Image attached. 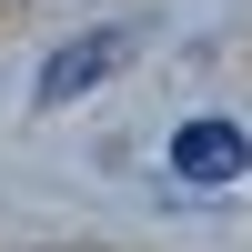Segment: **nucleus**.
I'll list each match as a JSON object with an SVG mask.
<instances>
[{
	"mask_svg": "<svg viewBox=\"0 0 252 252\" xmlns=\"http://www.w3.org/2000/svg\"><path fill=\"white\" fill-rule=\"evenodd\" d=\"M131 61V31H81V40H61L51 61H40V81H31V101L40 111H61V101H81V91H101V81Z\"/></svg>",
	"mask_w": 252,
	"mask_h": 252,
	"instance_id": "obj_2",
	"label": "nucleus"
},
{
	"mask_svg": "<svg viewBox=\"0 0 252 252\" xmlns=\"http://www.w3.org/2000/svg\"><path fill=\"white\" fill-rule=\"evenodd\" d=\"M242 172H252V131H242V121L202 111V121H182V131H172V182L222 192V182H242Z\"/></svg>",
	"mask_w": 252,
	"mask_h": 252,
	"instance_id": "obj_1",
	"label": "nucleus"
}]
</instances>
